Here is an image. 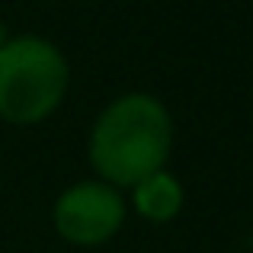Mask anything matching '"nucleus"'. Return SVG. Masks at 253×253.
Instances as JSON below:
<instances>
[{"instance_id": "f257e3e1", "label": "nucleus", "mask_w": 253, "mask_h": 253, "mask_svg": "<svg viewBox=\"0 0 253 253\" xmlns=\"http://www.w3.org/2000/svg\"><path fill=\"white\" fill-rule=\"evenodd\" d=\"M173 151V116L151 93H125L106 103L86 141L96 179L131 189L144 176L167 170Z\"/></svg>"}, {"instance_id": "f03ea898", "label": "nucleus", "mask_w": 253, "mask_h": 253, "mask_svg": "<svg viewBox=\"0 0 253 253\" xmlns=\"http://www.w3.org/2000/svg\"><path fill=\"white\" fill-rule=\"evenodd\" d=\"M71 86V64L42 36H13L0 45V119L39 125L58 112Z\"/></svg>"}, {"instance_id": "7ed1b4c3", "label": "nucleus", "mask_w": 253, "mask_h": 253, "mask_svg": "<svg viewBox=\"0 0 253 253\" xmlns=\"http://www.w3.org/2000/svg\"><path fill=\"white\" fill-rule=\"evenodd\" d=\"M128 205L122 189L103 179H81L68 186L51 205V224L58 237L74 247H99L122 231Z\"/></svg>"}, {"instance_id": "20e7f679", "label": "nucleus", "mask_w": 253, "mask_h": 253, "mask_svg": "<svg viewBox=\"0 0 253 253\" xmlns=\"http://www.w3.org/2000/svg\"><path fill=\"white\" fill-rule=\"evenodd\" d=\"M183 202H186L183 183L170 170H157L131 186V209H135L138 218H144L151 224L173 221L183 211Z\"/></svg>"}, {"instance_id": "39448f33", "label": "nucleus", "mask_w": 253, "mask_h": 253, "mask_svg": "<svg viewBox=\"0 0 253 253\" xmlns=\"http://www.w3.org/2000/svg\"><path fill=\"white\" fill-rule=\"evenodd\" d=\"M6 39H10V36H6V26H3V19H0V45H3Z\"/></svg>"}]
</instances>
